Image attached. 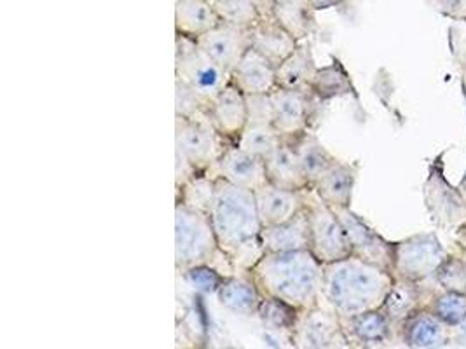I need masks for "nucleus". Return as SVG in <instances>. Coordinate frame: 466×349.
<instances>
[{
	"label": "nucleus",
	"mask_w": 466,
	"mask_h": 349,
	"mask_svg": "<svg viewBox=\"0 0 466 349\" xmlns=\"http://www.w3.org/2000/svg\"><path fill=\"white\" fill-rule=\"evenodd\" d=\"M175 75L182 79L208 104L231 83V72L218 65L194 39L177 35Z\"/></svg>",
	"instance_id": "39448f33"
},
{
	"label": "nucleus",
	"mask_w": 466,
	"mask_h": 349,
	"mask_svg": "<svg viewBox=\"0 0 466 349\" xmlns=\"http://www.w3.org/2000/svg\"><path fill=\"white\" fill-rule=\"evenodd\" d=\"M273 18L297 43L308 39L317 30L315 9L308 0H275Z\"/></svg>",
	"instance_id": "bb28decb"
},
{
	"label": "nucleus",
	"mask_w": 466,
	"mask_h": 349,
	"mask_svg": "<svg viewBox=\"0 0 466 349\" xmlns=\"http://www.w3.org/2000/svg\"><path fill=\"white\" fill-rule=\"evenodd\" d=\"M287 142H290L294 145L300 170L306 176V180L309 182L311 189L317 184L319 176L338 163V159L321 145L319 138L309 135L308 131L299 135L296 138L287 140Z\"/></svg>",
	"instance_id": "a878e982"
},
{
	"label": "nucleus",
	"mask_w": 466,
	"mask_h": 349,
	"mask_svg": "<svg viewBox=\"0 0 466 349\" xmlns=\"http://www.w3.org/2000/svg\"><path fill=\"white\" fill-rule=\"evenodd\" d=\"M248 104V123H273V102L271 93L266 95H247Z\"/></svg>",
	"instance_id": "58836bf2"
},
{
	"label": "nucleus",
	"mask_w": 466,
	"mask_h": 349,
	"mask_svg": "<svg viewBox=\"0 0 466 349\" xmlns=\"http://www.w3.org/2000/svg\"><path fill=\"white\" fill-rule=\"evenodd\" d=\"M222 25L215 5L207 0H178L175 7L177 35L198 39Z\"/></svg>",
	"instance_id": "5701e85b"
},
{
	"label": "nucleus",
	"mask_w": 466,
	"mask_h": 349,
	"mask_svg": "<svg viewBox=\"0 0 466 349\" xmlns=\"http://www.w3.org/2000/svg\"><path fill=\"white\" fill-rule=\"evenodd\" d=\"M196 44L218 65L233 72L245 53L250 49V34L248 28L222 23L205 35L198 37Z\"/></svg>",
	"instance_id": "ddd939ff"
},
{
	"label": "nucleus",
	"mask_w": 466,
	"mask_h": 349,
	"mask_svg": "<svg viewBox=\"0 0 466 349\" xmlns=\"http://www.w3.org/2000/svg\"><path fill=\"white\" fill-rule=\"evenodd\" d=\"M215 166L218 174L217 176H222L234 185H239L250 191H258L269 184L264 159L239 149L238 145L222 151L218 159L215 161Z\"/></svg>",
	"instance_id": "4468645a"
},
{
	"label": "nucleus",
	"mask_w": 466,
	"mask_h": 349,
	"mask_svg": "<svg viewBox=\"0 0 466 349\" xmlns=\"http://www.w3.org/2000/svg\"><path fill=\"white\" fill-rule=\"evenodd\" d=\"M248 34L250 47L276 68L299 47L296 39L285 28H281L273 16L262 18L252 28H248Z\"/></svg>",
	"instance_id": "f3484780"
},
{
	"label": "nucleus",
	"mask_w": 466,
	"mask_h": 349,
	"mask_svg": "<svg viewBox=\"0 0 466 349\" xmlns=\"http://www.w3.org/2000/svg\"><path fill=\"white\" fill-rule=\"evenodd\" d=\"M437 274L445 290L466 294L465 262L445 261L437 271Z\"/></svg>",
	"instance_id": "4c0bfd02"
},
{
	"label": "nucleus",
	"mask_w": 466,
	"mask_h": 349,
	"mask_svg": "<svg viewBox=\"0 0 466 349\" xmlns=\"http://www.w3.org/2000/svg\"><path fill=\"white\" fill-rule=\"evenodd\" d=\"M255 197L262 227L289 222L308 208V199L304 197V193L279 189L271 184L255 191Z\"/></svg>",
	"instance_id": "dca6fc26"
},
{
	"label": "nucleus",
	"mask_w": 466,
	"mask_h": 349,
	"mask_svg": "<svg viewBox=\"0 0 466 349\" xmlns=\"http://www.w3.org/2000/svg\"><path fill=\"white\" fill-rule=\"evenodd\" d=\"M215 180L205 174H194L182 187H178V194L182 204L194 208L203 214H210L213 196H215Z\"/></svg>",
	"instance_id": "72a5a7b5"
},
{
	"label": "nucleus",
	"mask_w": 466,
	"mask_h": 349,
	"mask_svg": "<svg viewBox=\"0 0 466 349\" xmlns=\"http://www.w3.org/2000/svg\"><path fill=\"white\" fill-rule=\"evenodd\" d=\"M283 142L281 135L275 130L273 125L268 123H248L247 128L236 140V145L247 153L254 154L257 157L266 159L276 147Z\"/></svg>",
	"instance_id": "2f4dec72"
},
{
	"label": "nucleus",
	"mask_w": 466,
	"mask_h": 349,
	"mask_svg": "<svg viewBox=\"0 0 466 349\" xmlns=\"http://www.w3.org/2000/svg\"><path fill=\"white\" fill-rule=\"evenodd\" d=\"M430 5L456 22L466 20V0H428Z\"/></svg>",
	"instance_id": "ea45409f"
},
{
	"label": "nucleus",
	"mask_w": 466,
	"mask_h": 349,
	"mask_svg": "<svg viewBox=\"0 0 466 349\" xmlns=\"http://www.w3.org/2000/svg\"><path fill=\"white\" fill-rule=\"evenodd\" d=\"M231 85L245 95H266L278 87L276 66L252 47L231 72Z\"/></svg>",
	"instance_id": "a211bd4d"
},
{
	"label": "nucleus",
	"mask_w": 466,
	"mask_h": 349,
	"mask_svg": "<svg viewBox=\"0 0 466 349\" xmlns=\"http://www.w3.org/2000/svg\"><path fill=\"white\" fill-rule=\"evenodd\" d=\"M208 110V104L186 85L182 79H175V114L177 117H194Z\"/></svg>",
	"instance_id": "e433bc0d"
},
{
	"label": "nucleus",
	"mask_w": 466,
	"mask_h": 349,
	"mask_svg": "<svg viewBox=\"0 0 466 349\" xmlns=\"http://www.w3.org/2000/svg\"><path fill=\"white\" fill-rule=\"evenodd\" d=\"M300 314L302 311H299L294 305L287 304L276 297L264 295L255 316H258L264 328L283 332L292 337Z\"/></svg>",
	"instance_id": "c756f323"
},
{
	"label": "nucleus",
	"mask_w": 466,
	"mask_h": 349,
	"mask_svg": "<svg viewBox=\"0 0 466 349\" xmlns=\"http://www.w3.org/2000/svg\"><path fill=\"white\" fill-rule=\"evenodd\" d=\"M431 313L437 314L449 327H460L466 324V294L445 290L435 299Z\"/></svg>",
	"instance_id": "f704fd0d"
},
{
	"label": "nucleus",
	"mask_w": 466,
	"mask_h": 349,
	"mask_svg": "<svg viewBox=\"0 0 466 349\" xmlns=\"http://www.w3.org/2000/svg\"><path fill=\"white\" fill-rule=\"evenodd\" d=\"M311 98L309 91H290L276 87L271 91L273 102V126L281 135L283 140L296 138L308 131L311 115Z\"/></svg>",
	"instance_id": "9b49d317"
},
{
	"label": "nucleus",
	"mask_w": 466,
	"mask_h": 349,
	"mask_svg": "<svg viewBox=\"0 0 466 349\" xmlns=\"http://www.w3.org/2000/svg\"><path fill=\"white\" fill-rule=\"evenodd\" d=\"M296 348H348L350 339L342 327V320L332 309L319 305L304 311L290 337Z\"/></svg>",
	"instance_id": "1a4fd4ad"
},
{
	"label": "nucleus",
	"mask_w": 466,
	"mask_h": 349,
	"mask_svg": "<svg viewBox=\"0 0 466 349\" xmlns=\"http://www.w3.org/2000/svg\"><path fill=\"white\" fill-rule=\"evenodd\" d=\"M182 276L186 284L203 295L217 294L218 288L228 280V276L210 267V264H199V265L182 269Z\"/></svg>",
	"instance_id": "c9c22d12"
},
{
	"label": "nucleus",
	"mask_w": 466,
	"mask_h": 349,
	"mask_svg": "<svg viewBox=\"0 0 466 349\" xmlns=\"http://www.w3.org/2000/svg\"><path fill=\"white\" fill-rule=\"evenodd\" d=\"M426 206L439 225L451 227L460 224L466 217V199L461 191L449 185L442 168L433 166L424 189Z\"/></svg>",
	"instance_id": "f8f14e48"
},
{
	"label": "nucleus",
	"mask_w": 466,
	"mask_h": 349,
	"mask_svg": "<svg viewBox=\"0 0 466 349\" xmlns=\"http://www.w3.org/2000/svg\"><path fill=\"white\" fill-rule=\"evenodd\" d=\"M220 252L208 214L198 212L182 203L175 208V264L177 269H187L199 264H210Z\"/></svg>",
	"instance_id": "20e7f679"
},
{
	"label": "nucleus",
	"mask_w": 466,
	"mask_h": 349,
	"mask_svg": "<svg viewBox=\"0 0 466 349\" xmlns=\"http://www.w3.org/2000/svg\"><path fill=\"white\" fill-rule=\"evenodd\" d=\"M262 294L254 280L245 276H228V280L218 288L217 299L222 307L239 316H254L262 303Z\"/></svg>",
	"instance_id": "393cba45"
},
{
	"label": "nucleus",
	"mask_w": 466,
	"mask_h": 349,
	"mask_svg": "<svg viewBox=\"0 0 466 349\" xmlns=\"http://www.w3.org/2000/svg\"><path fill=\"white\" fill-rule=\"evenodd\" d=\"M402 335L410 348H442L449 343V325L431 311H416L402 322Z\"/></svg>",
	"instance_id": "4be33fe9"
},
{
	"label": "nucleus",
	"mask_w": 466,
	"mask_h": 349,
	"mask_svg": "<svg viewBox=\"0 0 466 349\" xmlns=\"http://www.w3.org/2000/svg\"><path fill=\"white\" fill-rule=\"evenodd\" d=\"M460 191H461V194H463V196H465V199H466V174H465V178H463V180H461V185H460Z\"/></svg>",
	"instance_id": "79ce46f5"
},
{
	"label": "nucleus",
	"mask_w": 466,
	"mask_h": 349,
	"mask_svg": "<svg viewBox=\"0 0 466 349\" xmlns=\"http://www.w3.org/2000/svg\"><path fill=\"white\" fill-rule=\"evenodd\" d=\"M308 217L311 233L309 250L321 264L342 261L353 255V246L346 229L330 206L319 199L309 201Z\"/></svg>",
	"instance_id": "423d86ee"
},
{
	"label": "nucleus",
	"mask_w": 466,
	"mask_h": 349,
	"mask_svg": "<svg viewBox=\"0 0 466 349\" xmlns=\"http://www.w3.org/2000/svg\"><path fill=\"white\" fill-rule=\"evenodd\" d=\"M357 172V165L338 161L332 168H329L319 176L317 184L313 185V191L317 193L319 201H323L330 208H350Z\"/></svg>",
	"instance_id": "412c9836"
},
{
	"label": "nucleus",
	"mask_w": 466,
	"mask_h": 349,
	"mask_svg": "<svg viewBox=\"0 0 466 349\" xmlns=\"http://www.w3.org/2000/svg\"><path fill=\"white\" fill-rule=\"evenodd\" d=\"M248 276L262 295L276 297L302 313L317 307L321 301L323 264L311 250L266 252Z\"/></svg>",
	"instance_id": "f03ea898"
},
{
	"label": "nucleus",
	"mask_w": 466,
	"mask_h": 349,
	"mask_svg": "<svg viewBox=\"0 0 466 349\" xmlns=\"http://www.w3.org/2000/svg\"><path fill=\"white\" fill-rule=\"evenodd\" d=\"M175 142L177 149L187 157L196 172H205L215 165L218 151V133L207 112L194 117H177Z\"/></svg>",
	"instance_id": "6e6552de"
},
{
	"label": "nucleus",
	"mask_w": 466,
	"mask_h": 349,
	"mask_svg": "<svg viewBox=\"0 0 466 349\" xmlns=\"http://www.w3.org/2000/svg\"><path fill=\"white\" fill-rule=\"evenodd\" d=\"M445 261L444 248L435 234H418L395 244L393 276L418 284L433 276Z\"/></svg>",
	"instance_id": "0eeeda50"
},
{
	"label": "nucleus",
	"mask_w": 466,
	"mask_h": 349,
	"mask_svg": "<svg viewBox=\"0 0 466 349\" xmlns=\"http://www.w3.org/2000/svg\"><path fill=\"white\" fill-rule=\"evenodd\" d=\"M207 115L220 136L238 140L248 125L247 95L229 83L210 104Z\"/></svg>",
	"instance_id": "2eb2a0df"
},
{
	"label": "nucleus",
	"mask_w": 466,
	"mask_h": 349,
	"mask_svg": "<svg viewBox=\"0 0 466 349\" xmlns=\"http://www.w3.org/2000/svg\"><path fill=\"white\" fill-rule=\"evenodd\" d=\"M391 320L381 309H372L359 316L342 320L348 339L361 343V346H381L391 335Z\"/></svg>",
	"instance_id": "cd10ccee"
},
{
	"label": "nucleus",
	"mask_w": 466,
	"mask_h": 349,
	"mask_svg": "<svg viewBox=\"0 0 466 349\" xmlns=\"http://www.w3.org/2000/svg\"><path fill=\"white\" fill-rule=\"evenodd\" d=\"M463 89H465V95H466V72H465V75H463Z\"/></svg>",
	"instance_id": "37998d69"
},
{
	"label": "nucleus",
	"mask_w": 466,
	"mask_h": 349,
	"mask_svg": "<svg viewBox=\"0 0 466 349\" xmlns=\"http://www.w3.org/2000/svg\"><path fill=\"white\" fill-rule=\"evenodd\" d=\"M308 2L311 4V7H313L315 11H319V9H329V7L340 5L344 0H308Z\"/></svg>",
	"instance_id": "a19ab883"
},
{
	"label": "nucleus",
	"mask_w": 466,
	"mask_h": 349,
	"mask_svg": "<svg viewBox=\"0 0 466 349\" xmlns=\"http://www.w3.org/2000/svg\"><path fill=\"white\" fill-rule=\"evenodd\" d=\"M210 220L218 241V248L231 257L245 243L255 240L262 233L255 191L234 185L222 176H215Z\"/></svg>",
	"instance_id": "7ed1b4c3"
},
{
	"label": "nucleus",
	"mask_w": 466,
	"mask_h": 349,
	"mask_svg": "<svg viewBox=\"0 0 466 349\" xmlns=\"http://www.w3.org/2000/svg\"><path fill=\"white\" fill-rule=\"evenodd\" d=\"M319 66L309 44H299L296 51L276 68L278 87L290 91H309Z\"/></svg>",
	"instance_id": "b1692460"
},
{
	"label": "nucleus",
	"mask_w": 466,
	"mask_h": 349,
	"mask_svg": "<svg viewBox=\"0 0 466 349\" xmlns=\"http://www.w3.org/2000/svg\"><path fill=\"white\" fill-rule=\"evenodd\" d=\"M420 305V288L414 282L397 280L391 286L381 311L391 320V324H402Z\"/></svg>",
	"instance_id": "c85d7f7f"
},
{
	"label": "nucleus",
	"mask_w": 466,
	"mask_h": 349,
	"mask_svg": "<svg viewBox=\"0 0 466 349\" xmlns=\"http://www.w3.org/2000/svg\"><path fill=\"white\" fill-rule=\"evenodd\" d=\"M465 280H466V262H465Z\"/></svg>",
	"instance_id": "c03bdc74"
},
{
	"label": "nucleus",
	"mask_w": 466,
	"mask_h": 349,
	"mask_svg": "<svg viewBox=\"0 0 466 349\" xmlns=\"http://www.w3.org/2000/svg\"><path fill=\"white\" fill-rule=\"evenodd\" d=\"M213 5L224 25L252 28L262 20L260 9L255 0H217Z\"/></svg>",
	"instance_id": "473e14b6"
},
{
	"label": "nucleus",
	"mask_w": 466,
	"mask_h": 349,
	"mask_svg": "<svg viewBox=\"0 0 466 349\" xmlns=\"http://www.w3.org/2000/svg\"><path fill=\"white\" fill-rule=\"evenodd\" d=\"M339 217L346 234L351 241L353 255L360 257L363 261L376 264L382 269L393 274V257H395V244H390L376 234L359 215H355L350 208H332Z\"/></svg>",
	"instance_id": "9d476101"
},
{
	"label": "nucleus",
	"mask_w": 466,
	"mask_h": 349,
	"mask_svg": "<svg viewBox=\"0 0 466 349\" xmlns=\"http://www.w3.org/2000/svg\"><path fill=\"white\" fill-rule=\"evenodd\" d=\"M395 276L376 264L351 255L323 264L321 299L339 314L340 320L381 309Z\"/></svg>",
	"instance_id": "f257e3e1"
},
{
	"label": "nucleus",
	"mask_w": 466,
	"mask_h": 349,
	"mask_svg": "<svg viewBox=\"0 0 466 349\" xmlns=\"http://www.w3.org/2000/svg\"><path fill=\"white\" fill-rule=\"evenodd\" d=\"M258 238L262 241L264 250L269 254L309 250L311 233H309L308 208L289 222L262 227V233Z\"/></svg>",
	"instance_id": "6ab92c4d"
},
{
	"label": "nucleus",
	"mask_w": 466,
	"mask_h": 349,
	"mask_svg": "<svg viewBox=\"0 0 466 349\" xmlns=\"http://www.w3.org/2000/svg\"><path fill=\"white\" fill-rule=\"evenodd\" d=\"M353 85L350 81L348 72L340 62L334 60V64L329 66H321L315 74V79L309 87V93L317 100H330L336 96H342L348 93H353Z\"/></svg>",
	"instance_id": "7c9ffc66"
},
{
	"label": "nucleus",
	"mask_w": 466,
	"mask_h": 349,
	"mask_svg": "<svg viewBox=\"0 0 466 349\" xmlns=\"http://www.w3.org/2000/svg\"><path fill=\"white\" fill-rule=\"evenodd\" d=\"M266 174L271 185L287 189V191H311L309 182L300 170L296 149L290 142L283 140L273 154H269L266 159Z\"/></svg>",
	"instance_id": "aec40b11"
}]
</instances>
